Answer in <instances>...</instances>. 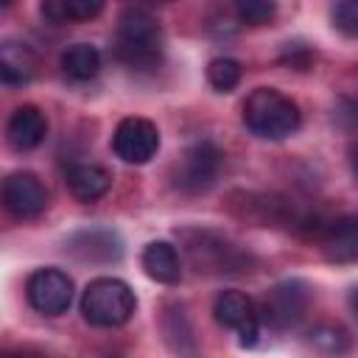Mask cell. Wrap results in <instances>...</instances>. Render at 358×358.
<instances>
[{
    "instance_id": "obj_1",
    "label": "cell",
    "mask_w": 358,
    "mask_h": 358,
    "mask_svg": "<svg viewBox=\"0 0 358 358\" xmlns=\"http://www.w3.org/2000/svg\"><path fill=\"white\" fill-rule=\"evenodd\" d=\"M162 25L157 22V17L151 11H145L143 6H129L123 8V14L117 17V28H115V59L145 70L154 67L162 56Z\"/></svg>"
},
{
    "instance_id": "obj_2",
    "label": "cell",
    "mask_w": 358,
    "mask_h": 358,
    "mask_svg": "<svg viewBox=\"0 0 358 358\" xmlns=\"http://www.w3.org/2000/svg\"><path fill=\"white\" fill-rule=\"evenodd\" d=\"M241 117H243V126L255 137H263V140H285L302 123L299 106L274 87L252 90L243 101Z\"/></svg>"
},
{
    "instance_id": "obj_3",
    "label": "cell",
    "mask_w": 358,
    "mask_h": 358,
    "mask_svg": "<svg viewBox=\"0 0 358 358\" xmlns=\"http://www.w3.org/2000/svg\"><path fill=\"white\" fill-rule=\"evenodd\" d=\"M137 310V296L117 277H95L81 294V316L95 327H120Z\"/></svg>"
},
{
    "instance_id": "obj_4",
    "label": "cell",
    "mask_w": 358,
    "mask_h": 358,
    "mask_svg": "<svg viewBox=\"0 0 358 358\" xmlns=\"http://www.w3.org/2000/svg\"><path fill=\"white\" fill-rule=\"evenodd\" d=\"M185 252L196 271H210V274H232L243 271L246 255L232 246L224 235L210 232V229H185L182 232Z\"/></svg>"
},
{
    "instance_id": "obj_5",
    "label": "cell",
    "mask_w": 358,
    "mask_h": 358,
    "mask_svg": "<svg viewBox=\"0 0 358 358\" xmlns=\"http://www.w3.org/2000/svg\"><path fill=\"white\" fill-rule=\"evenodd\" d=\"M308 308H310V285L299 277L280 280L277 285H271L266 291L263 302L257 305L260 322L268 324L271 330H288V327L299 324L305 319Z\"/></svg>"
},
{
    "instance_id": "obj_6",
    "label": "cell",
    "mask_w": 358,
    "mask_h": 358,
    "mask_svg": "<svg viewBox=\"0 0 358 358\" xmlns=\"http://www.w3.org/2000/svg\"><path fill=\"white\" fill-rule=\"evenodd\" d=\"M221 165H224L221 148L210 140H199L173 165V171H171L173 187L182 193H204L218 182Z\"/></svg>"
},
{
    "instance_id": "obj_7",
    "label": "cell",
    "mask_w": 358,
    "mask_h": 358,
    "mask_svg": "<svg viewBox=\"0 0 358 358\" xmlns=\"http://www.w3.org/2000/svg\"><path fill=\"white\" fill-rule=\"evenodd\" d=\"M213 316L221 327L238 333V344L241 347H255L260 338V310L257 305L243 294V291H221L213 302Z\"/></svg>"
},
{
    "instance_id": "obj_8",
    "label": "cell",
    "mask_w": 358,
    "mask_h": 358,
    "mask_svg": "<svg viewBox=\"0 0 358 358\" xmlns=\"http://www.w3.org/2000/svg\"><path fill=\"white\" fill-rule=\"evenodd\" d=\"M25 296L34 310L45 316H59L73 302V280L67 271L53 268V266L36 268L25 282Z\"/></svg>"
},
{
    "instance_id": "obj_9",
    "label": "cell",
    "mask_w": 358,
    "mask_h": 358,
    "mask_svg": "<svg viewBox=\"0 0 358 358\" xmlns=\"http://www.w3.org/2000/svg\"><path fill=\"white\" fill-rule=\"evenodd\" d=\"M112 151L129 165H145L159 151V129L145 117H123L112 134Z\"/></svg>"
},
{
    "instance_id": "obj_10",
    "label": "cell",
    "mask_w": 358,
    "mask_h": 358,
    "mask_svg": "<svg viewBox=\"0 0 358 358\" xmlns=\"http://www.w3.org/2000/svg\"><path fill=\"white\" fill-rule=\"evenodd\" d=\"M64 252L81 263L109 266V263H120L126 249H123V238L112 227H87L67 235Z\"/></svg>"
},
{
    "instance_id": "obj_11",
    "label": "cell",
    "mask_w": 358,
    "mask_h": 358,
    "mask_svg": "<svg viewBox=\"0 0 358 358\" xmlns=\"http://www.w3.org/2000/svg\"><path fill=\"white\" fill-rule=\"evenodd\" d=\"M3 204L14 218H36L48 207V187L31 171H14L3 179Z\"/></svg>"
},
{
    "instance_id": "obj_12",
    "label": "cell",
    "mask_w": 358,
    "mask_h": 358,
    "mask_svg": "<svg viewBox=\"0 0 358 358\" xmlns=\"http://www.w3.org/2000/svg\"><path fill=\"white\" fill-rule=\"evenodd\" d=\"M6 137L11 143V148L17 151H34L45 143L48 137V117L39 106L34 103H22L11 112L8 123H6Z\"/></svg>"
},
{
    "instance_id": "obj_13",
    "label": "cell",
    "mask_w": 358,
    "mask_h": 358,
    "mask_svg": "<svg viewBox=\"0 0 358 358\" xmlns=\"http://www.w3.org/2000/svg\"><path fill=\"white\" fill-rule=\"evenodd\" d=\"M322 255L324 260L338 263V266L358 260V215H341L324 227Z\"/></svg>"
},
{
    "instance_id": "obj_14",
    "label": "cell",
    "mask_w": 358,
    "mask_h": 358,
    "mask_svg": "<svg viewBox=\"0 0 358 358\" xmlns=\"http://www.w3.org/2000/svg\"><path fill=\"white\" fill-rule=\"evenodd\" d=\"M140 263H143L145 274L162 285H176L182 277V260L176 255V246L168 241H151L143 249Z\"/></svg>"
},
{
    "instance_id": "obj_15",
    "label": "cell",
    "mask_w": 358,
    "mask_h": 358,
    "mask_svg": "<svg viewBox=\"0 0 358 358\" xmlns=\"http://www.w3.org/2000/svg\"><path fill=\"white\" fill-rule=\"evenodd\" d=\"M67 190L78 201H95L109 190V173L95 162H76L64 173Z\"/></svg>"
},
{
    "instance_id": "obj_16",
    "label": "cell",
    "mask_w": 358,
    "mask_h": 358,
    "mask_svg": "<svg viewBox=\"0 0 358 358\" xmlns=\"http://www.w3.org/2000/svg\"><path fill=\"white\" fill-rule=\"evenodd\" d=\"M305 341H308V347H313V352L327 355V358L347 355L350 347H352V336L338 322H316L305 333Z\"/></svg>"
},
{
    "instance_id": "obj_17",
    "label": "cell",
    "mask_w": 358,
    "mask_h": 358,
    "mask_svg": "<svg viewBox=\"0 0 358 358\" xmlns=\"http://www.w3.org/2000/svg\"><path fill=\"white\" fill-rule=\"evenodd\" d=\"M34 76V56L20 42H3L0 48V78L6 87H22Z\"/></svg>"
},
{
    "instance_id": "obj_18",
    "label": "cell",
    "mask_w": 358,
    "mask_h": 358,
    "mask_svg": "<svg viewBox=\"0 0 358 358\" xmlns=\"http://www.w3.org/2000/svg\"><path fill=\"white\" fill-rule=\"evenodd\" d=\"M62 70L73 81H90L101 73V50L90 42H76L62 53Z\"/></svg>"
},
{
    "instance_id": "obj_19",
    "label": "cell",
    "mask_w": 358,
    "mask_h": 358,
    "mask_svg": "<svg viewBox=\"0 0 358 358\" xmlns=\"http://www.w3.org/2000/svg\"><path fill=\"white\" fill-rule=\"evenodd\" d=\"M42 17L50 22H84L103 11L101 0H45L39 6Z\"/></svg>"
},
{
    "instance_id": "obj_20",
    "label": "cell",
    "mask_w": 358,
    "mask_h": 358,
    "mask_svg": "<svg viewBox=\"0 0 358 358\" xmlns=\"http://www.w3.org/2000/svg\"><path fill=\"white\" fill-rule=\"evenodd\" d=\"M241 62L238 59H229V56H218L207 64V81L218 90V92H232L238 84H241Z\"/></svg>"
},
{
    "instance_id": "obj_21",
    "label": "cell",
    "mask_w": 358,
    "mask_h": 358,
    "mask_svg": "<svg viewBox=\"0 0 358 358\" xmlns=\"http://www.w3.org/2000/svg\"><path fill=\"white\" fill-rule=\"evenodd\" d=\"M235 14H238L241 22L263 25V22H268L277 14V6L274 3H266V0H238L235 3Z\"/></svg>"
},
{
    "instance_id": "obj_22",
    "label": "cell",
    "mask_w": 358,
    "mask_h": 358,
    "mask_svg": "<svg viewBox=\"0 0 358 358\" xmlns=\"http://www.w3.org/2000/svg\"><path fill=\"white\" fill-rule=\"evenodd\" d=\"M330 20L344 36L358 39V0H338L330 8Z\"/></svg>"
},
{
    "instance_id": "obj_23",
    "label": "cell",
    "mask_w": 358,
    "mask_h": 358,
    "mask_svg": "<svg viewBox=\"0 0 358 358\" xmlns=\"http://www.w3.org/2000/svg\"><path fill=\"white\" fill-rule=\"evenodd\" d=\"M336 120L347 131H358V98H341L336 106Z\"/></svg>"
},
{
    "instance_id": "obj_24",
    "label": "cell",
    "mask_w": 358,
    "mask_h": 358,
    "mask_svg": "<svg viewBox=\"0 0 358 358\" xmlns=\"http://www.w3.org/2000/svg\"><path fill=\"white\" fill-rule=\"evenodd\" d=\"M282 59H285L291 67H296V70H305V67L310 64V50H308V48H302L299 42H288V45H285V53H282Z\"/></svg>"
},
{
    "instance_id": "obj_25",
    "label": "cell",
    "mask_w": 358,
    "mask_h": 358,
    "mask_svg": "<svg viewBox=\"0 0 358 358\" xmlns=\"http://www.w3.org/2000/svg\"><path fill=\"white\" fill-rule=\"evenodd\" d=\"M347 305H350V313H352L355 322H358V285L350 288V294H347Z\"/></svg>"
},
{
    "instance_id": "obj_26",
    "label": "cell",
    "mask_w": 358,
    "mask_h": 358,
    "mask_svg": "<svg viewBox=\"0 0 358 358\" xmlns=\"http://www.w3.org/2000/svg\"><path fill=\"white\" fill-rule=\"evenodd\" d=\"M350 168H352V173L358 176V143H355L352 151H350Z\"/></svg>"
},
{
    "instance_id": "obj_27",
    "label": "cell",
    "mask_w": 358,
    "mask_h": 358,
    "mask_svg": "<svg viewBox=\"0 0 358 358\" xmlns=\"http://www.w3.org/2000/svg\"><path fill=\"white\" fill-rule=\"evenodd\" d=\"M6 358H22V355H6Z\"/></svg>"
}]
</instances>
